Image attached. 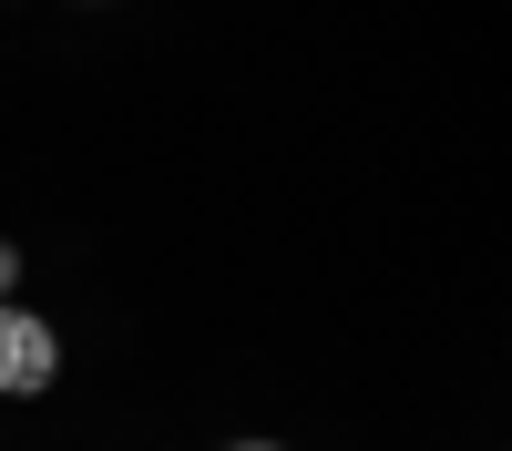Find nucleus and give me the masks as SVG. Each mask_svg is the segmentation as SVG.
Wrapping results in <instances>:
<instances>
[{
  "label": "nucleus",
  "instance_id": "nucleus-2",
  "mask_svg": "<svg viewBox=\"0 0 512 451\" xmlns=\"http://www.w3.org/2000/svg\"><path fill=\"white\" fill-rule=\"evenodd\" d=\"M11 287H21V246L0 236V298H11Z\"/></svg>",
  "mask_w": 512,
  "mask_h": 451
},
{
  "label": "nucleus",
  "instance_id": "nucleus-1",
  "mask_svg": "<svg viewBox=\"0 0 512 451\" xmlns=\"http://www.w3.org/2000/svg\"><path fill=\"white\" fill-rule=\"evenodd\" d=\"M52 380H62V328L21 298H0V400H41Z\"/></svg>",
  "mask_w": 512,
  "mask_h": 451
},
{
  "label": "nucleus",
  "instance_id": "nucleus-3",
  "mask_svg": "<svg viewBox=\"0 0 512 451\" xmlns=\"http://www.w3.org/2000/svg\"><path fill=\"white\" fill-rule=\"evenodd\" d=\"M226 451H287V441H226Z\"/></svg>",
  "mask_w": 512,
  "mask_h": 451
}]
</instances>
